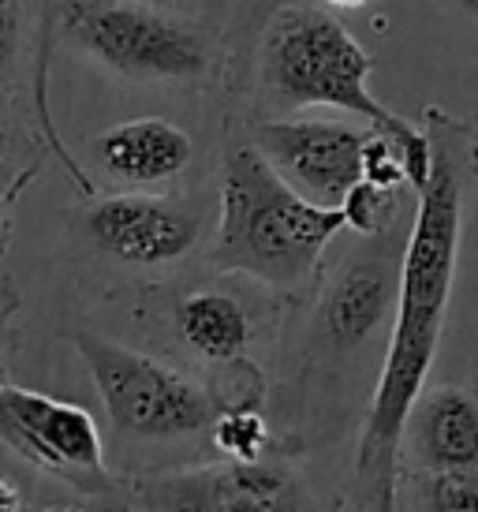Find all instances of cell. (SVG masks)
I'll return each mask as SVG.
<instances>
[{"mask_svg": "<svg viewBox=\"0 0 478 512\" xmlns=\"http://www.w3.org/2000/svg\"><path fill=\"white\" fill-rule=\"evenodd\" d=\"M71 344L98 385L109 423L127 438H187L217 423L213 397L180 370L90 329L71 333Z\"/></svg>", "mask_w": 478, "mask_h": 512, "instance_id": "5", "label": "cell"}, {"mask_svg": "<svg viewBox=\"0 0 478 512\" xmlns=\"http://www.w3.org/2000/svg\"><path fill=\"white\" fill-rule=\"evenodd\" d=\"M202 225L198 210L150 191L105 195L83 210L94 247L124 266H169L202 240Z\"/></svg>", "mask_w": 478, "mask_h": 512, "instance_id": "9", "label": "cell"}, {"mask_svg": "<svg viewBox=\"0 0 478 512\" xmlns=\"http://www.w3.org/2000/svg\"><path fill=\"white\" fill-rule=\"evenodd\" d=\"M94 157L116 184L161 187L180 180L195 161L191 135L161 116L124 120L94 139Z\"/></svg>", "mask_w": 478, "mask_h": 512, "instance_id": "10", "label": "cell"}, {"mask_svg": "<svg viewBox=\"0 0 478 512\" xmlns=\"http://www.w3.org/2000/svg\"><path fill=\"white\" fill-rule=\"evenodd\" d=\"M426 135L434 172L415 191V221L400 258L396 318L389 333V352L363 423L355 453V498L363 512H396V468L400 441L411 412L422 400L426 374L437 359L445 314H449L456 255L464 232V187L471 176L475 139L471 131L441 109H426Z\"/></svg>", "mask_w": 478, "mask_h": 512, "instance_id": "1", "label": "cell"}, {"mask_svg": "<svg viewBox=\"0 0 478 512\" xmlns=\"http://www.w3.org/2000/svg\"><path fill=\"white\" fill-rule=\"evenodd\" d=\"M344 210H325L303 199L254 143L236 146L221 172V214L210 262L243 273L269 288H299L318 270Z\"/></svg>", "mask_w": 478, "mask_h": 512, "instance_id": "3", "label": "cell"}, {"mask_svg": "<svg viewBox=\"0 0 478 512\" xmlns=\"http://www.w3.org/2000/svg\"><path fill=\"white\" fill-rule=\"evenodd\" d=\"M15 307H19V292H15V285L8 277H0V322H4Z\"/></svg>", "mask_w": 478, "mask_h": 512, "instance_id": "21", "label": "cell"}, {"mask_svg": "<svg viewBox=\"0 0 478 512\" xmlns=\"http://www.w3.org/2000/svg\"><path fill=\"white\" fill-rule=\"evenodd\" d=\"M374 128H352L333 120H258L251 143L303 199L340 210L363 184V154Z\"/></svg>", "mask_w": 478, "mask_h": 512, "instance_id": "7", "label": "cell"}, {"mask_svg": "<svg viewBox=\"0 0 478 512\" xmlns=\"http://www.w3.org/2000/svg\"><path fill=\"white\" fill-rule=\"evenodd\" d=\"M344 221L348 228H355L359 236H381L396 225V210H400V191H385V187L374 184H359L344 199Z\"/></svg>", "mask_w": 478, "mask_h": 512, "instance_id": "15", "label": "cell"}, {"mask_svg": "<svg viewBox=\"0 0 478 512\" xmlns=\"http://www.w3.org/2000/svg\"><path fill=\"white\" fill-rule=\"evenodd\" d=\"M19 199V191H4L0 187V258L8 251V240H12V217H8V206Z\"/></svg>", "mask_w": 478, "mask_h": 512, "instance_id": "20", "label": "cell"}, {"mask_svg": "<svg viewBox=\"0 0 478 512\" xmlns=\"http://www.w3.org/2000/svg\"><path fill=\"white\" fill-rule=\"evenodd\" d=\"M0 512H19V494H15L12 483L0 479Z\"/></svg>", "mask_w": 478, "mask_h": 512, "instance_id": "22", "label": "cell"}, {"mask_svg": "<svg viewBox=\"0 0 478 512\" xmlns=\"http://www.w3.org/2000/svg\"><path fill=\"white\" fill-rule=\"evenodd\" d=\"M449 4H456V8H464V12H471L478 19V0H449Z\"/></svg>", "mask_w": 478, "mask_h": 512, "instance_id": "24", "label": "cell"}, {"mask_svg": "<svg viewBox=\"0 0 478 512\" xmlns=\"http://www.w3.org/2000/svg\"><path fill=\"white\" fill-rule=\"evenodd\" d=\"M0 441L34 468L53 471L68 483L75 479L109 483L98 423L90 419V412L57 397L19 385H0Z\"/></svg>", "mask_w": 478, "mask_h": 512, "instance_id": "8", "label": "cell"}, {"mask_svg": "<svg viewBox=\"0 0 478 512\" xmlns=\"http://www.w3.org/2000/svg\"><path fill=\"white\" fill-rule=\"evenodd\" d=\"M422 512H478V475H430Z\"/></svg>", "mask_w": 478, "mask_h": 512, "instance_id": "16", "label": "cell"}, {"mask_svg": "<svg viewBox=\"0 0 478 512\" xmlns=\"http://www.w3.org/2000/svg\"><path fill=\"white\" fill-rule=\"evenodd\" d=\"M64 38L127 83H198L213 72L210 27L150 0H57Z\"/></svg>", "mask_w": 478, "mask_h": 512, "instance_id": "4", "label": "cell"}, {"mask_svg": "<svg viewBox=\"0 0 478 512\" xmlns=\"http://www.w3.org/2000/svg\"><path fill=\"white\" fill-rule=\"evenodd\" d=\"M45 4V12H53V4H57V0H42Z\"/></svg>", "mask_w": 478, "mask_h": 512, "instance_id": "25", "label": "cell"}, {"mask_svg": "<svg viewBox=\"0 0 478 512\" xmlns=\"http://www.w3.org/2000/svg\"><path fill=\"white\" fill-rule=\"evenodd\" d=\"M408 434L430 475H478V404L464 389L426 393L411 412Z\"/></svg>", "mask_w": 478, "mask_h": 512, "instance_id": "11", "label": "cell"}, {"mask_svg": "<svg viewBox=\"0 0 478 512\" xmlns=\"http://www.w3.org/2000/svg\"><path fill=\"white\" fill-rule=\"evenodd\" d=\"M370 72V53L329 8L310 0H284L273 8L258 42V90L266 101L277 109L325 105L359 116L400 150L411 191H419L434 172L430 135L370 94Z\"/></svg>", "mask_w": 478, "mask_h": 512, "instance_id": "2", "label": "cell"}, {"mask_svg": "<svg viewBox=\"0 0 478 512\" xmlns=\"http://www.w3.org/2000/svg\"><path fill=\"white\" fill-rule=\"evenodd\" d=\"M325 8H344V12H348V8H363V4H370V0H322Z\"/></svg>", "mask_w": 478, "mask_h": 512, "instance_id": "23", "label": "cell"}, {"mask_svg": "<svg viewBox=\"0 0 478 512\" xmlns=\"http://www.w3.org/2000/svg\"><path fill=\"white\" fill-rule=\"evenodd\" d=\"M172 322L183 344L210 363H236L251 344V318L243 311V303L217 288L187 292L176 299Z\"/></svg>", "mask_w": 478, "mask_h": 512, "instance_id": "13", "label": "cell"}, {"mask_svg": "<svg viewBox=\"0 0 478 512\" xmlns=\"http://www.w3.org/2000/svg\"><path fill=\"white\" fill-rule=\"evenodd\" d=\"M363 180L385 191H404L408 184V169H404V157L396 150L381 131H370V143L363 154Z\"/></svg>", "mask_w": 478, "mask_h": 512, "instance_id": "17", "label": "cell"}, {"mask_svg": "<svg viewBox=\"0 0 478 512\" xmlns=\"http://www.w3.org/2000/svg\"><path fill=\"white\" fill-rule=\"evenodd\" d=\"M396 288H400V266L393 270L389 258L378 255L352 262L348 270H340V277L329 285L322 299V311H318L322 337L337 352L363 344L381 326V318L389 314Z\"/></svg>", "mask_w": 478, "mask_h": 512, "instance_id": "12", "label": "cell"}, {"mask_svg": "<svg viewBox=\"0 0 478 512\" xmlns=\"http://www.w3.org/2000/svg\"><path fill=\"white\" fill-rule=\"evenodd\" d=\"M0 385H4V378H0Z\"/></svg>", "mask_w": 478, "mask_h": 512, "instance_id": "26", "label": "cell"}, {"mask_svg": "<svg viewBox=\"0 0 478 512\" xmlns=\"http://www.w3.org/2000/svg\"><path fill=\"white\" fill-rule=\"evenodd\" d=\"M23 150H27L23 135L15 131L12 116L0 109V187H4V191H23V184L34 176V169H23V165H19V161H23V157H19Z\"/></svg>", "mask_w": 478, "mask_h": 512, "instance_id": "19", "label": "cell"}, {"mask_svg": "<svg viewBox=\"0 0 478 512\" xmlns=\"http://www.w3.org/2000/svg\"><path fill=\"white\" fill-rule=\"evenodd\" d=\"M139 501L142 512H322L307 479L277 460L150 475L139 483Z\"/></svg>", "mask_w": 478, "mask_h": 512, "instance_id": "6", "label": "cell"}, {"mask_svg": "<svg viewBox=\"0 0 478 512\" xmlns=\"http://www.w3.org/2000/svg\"><path fill=\"white\" fill-rule=\"evenodd\" d=\"M23 57V0H0V90L12 83Z\"/></svg>", "mask_w": 478, "mask_h": 512, "instance_id": "18", "label": "cell"}, {"mask_svg": "<svg viewBox=\"0 0 478 512\" xmlns=\"http://www.w3.org/2000/svg\"><path fill=\"white\" fill-rule=\"evenodd\" d=\"M213 441L221 445V453L236 464H254L262 460V445H266V423L254 408H232L221 412L213 423Z\"/></svg>", "mask_w": 478, "mask_h": 512, "instance_id": "14", "label": "cell"}]
</instances>
